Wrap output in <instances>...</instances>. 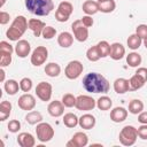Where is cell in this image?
I'll return each mask as SVG.
<instances>
[{"label":"cell","mask_w":147,"mask_h":147,"mask_svg":"<svg viewBox=\"0 0 147 147\" xmlns=\"http://www.w3.org/2000/svg\"><path fill=\"white\" fill-rule=\"evenodd\" d=\"M83 86L91 93H107L110 84L105 76L98 72H88L83 77Z\"/></svg>","instance_id":"1"},{"label":"cell","mask_w":147,"mask_h":147,"mask_svg":"<svg viewBox=\"0 0 147 147\" xmlns=\"http://www.w3.org/2000/svg\"><path fill=\"white\" fill-rule=\"evenodd\" d=\"M28 23H29V21L23 15L16 16L14 18L13 23L10 24L9 29L6 31V37L11 41H18L20 38L24 34V32L29 28Z\"/></svg>","instance_id":"2"},{"label":"cell","mask_w":147,"mask_h":147,"mask_svg":"<svg viewBox=\"0 0 147 147\" xmlns=\"http://www.w3.org/2000/svg\"><path fill=\"white\" fill-rule=\"evenodd\" d=\"M26 9L37 16H47L53 9V0H25Z\"/></svg>","instance_id":"3"},{"label":"cell","mask_w":147,"mask_h":147,"mask_svg":"<svg viewBox=\"0 0 147 147\" xmlns=\"http://www.w3.org/2000/svg\"><path fill=\"white\" fill-rule=\"evenodd\" d=\"M137 138H138V132H137V129L132 125H125L121 132H119V136H118V139H119V142L124 146H132L136 144L137 141Z\"/></svg>","instance_id":"4"},{"label":"cell","mask_w":147,"mask_h":147,"mask_svg":"<svg viewBox=\"0 0 147 147\" xmlns=\"http://www.w3.org/2000/svg\"><path fill=\"white\" fill-rule=\"evenodd\" d=\"M36 134H37V139L40 142H48L54 137V129L51 124L40 122L37 124Z\"/></svg>","instance_id":"5"},{"label":"cell","mask_w":147,"mask_h":147,"mask_svg":"<svg viewBox=\"0 0 147 147\" xmlns=\"http://www.w3.org/2000/svg\"><path fill=\"white\" fill-rule=\"evenodd\" d=\"M74 11V6L69 1H62L59 3L55 11V18L59 22H67Z\"/></svg>","instance_id":"6"},{"label":"cell","mask_w":147,"mask_h":147,"mask_svg":"<svg viewBox=\"0 0 147 147\" xmlns=\"http://www.w3.org/2000/svg\"><path fill=\"white\" fill-rule=\"evenodd\" d=\"M15 51V48L7 41L2 40L0 42V67H7L11 63V54Z\"/></svg>","instance_id":"7"},{"label":"cell","mask_w":147,"mask_h":147,"mask_svg":"<svg viewBox=\"0 0 147 147\" xmlns=\"http://www.w3.org/2000/svg\"><path fill=\"white\" fill-rule=\"evenodd\" d=\"M83 70H84L83 63L78 60H74L67 64L64 69V75L68 79H77L83 74Z\"/></svg>","instance_id":"8"},{"label":"cell","mask_w":147,"mask_h":147,"mask_svg":"<svg viewBox=\"0 0 147 147\" xmlns=\"http://www.w3.org/2000/svg\"><path fill=\"white\" fill-rule=\"evenodd\" d=\"M71 30L74 33V37L76 38L77 41L84 42L88 38V29L83 24L82 20H76L71 24Z\"/></svg>","instance_id":"9"},{"label":"cell","mask_w":147,"mask_h":147,"mask_svg":"<svg viewBox=\"0 0 147 147\" xmlns=\"http://www.w3.org/2000/svg\"><path fill=\"white\" fill-rule=\"evenodd\" d=\"M48 59V51L45 46H37L32 54H31V63L34 67H40L41 64H44L46 62V60Z\"/></svg>","instance_id":"10"},{"label":"cell","mask_w":147,"mask_h":147,"mask_svg":"<svg viewBox=\"0 0 147 147\" xmlns=\"http://www.w3.org/2000/svg\"><path fill=\"white\" fill-rule=\"evenodd\" d=\"M78 110H83V111H88V110H93L96 107V101L90 96V95H78L76 98V106H75Z\"/></svg>","instance_id":"11"},{"label":"cell","mask_w":147,"mask_h":147,"mask_svg":"<svg viewBox=\"0 0 147 147\" xmlns=\"http://www.w3.org/2000/svg\"><path fill=\"white\" fill-rule=\"evenodd\" d=\"M52 92H53L52 85L47 82H40L36 86V94L41 101H45V102L49 101L52 98Z\"/></svg>","instance_id":"12"},{"label":"cell","mask_w":147,"mask_h":147,"mask_svg":"<svg viewBox=\"0 0 147 147\" xmlns=\"http://www.w3.org/2000/svg\"><path fill=\"white\" fill-rule=\"evenodd\" d=\"M17 105L22 110H32L36 107V99L32 94L25 93L23 95H21L17 100Z\"/></svg>","instance_id":"13"},{"label":"cell","mask_w":147,"mask_h":147,"mask_svg":"<svg viewBox=\"0 0 147 147\" xmlns=\"http://www.w3.org/2000/svg\"><path fill=\"white\" fill-rule=\"evenodd\" d=\"M88 144V137L84 132H77L65 144L67 147H85Z\"/></svg>","instance_id":"14"},{"label":"cell","mask_w":147,"mask_h":147,"mask_svg":"<svg viewBox=\"0 0 147 147\" xmlns=\"http://www.w3.org/2000/svg\"><path fill=\"white\" fill-rule=\"evenodd\" d=\"M30 52H31V45L28 40H24V39L18 40L17 44L15 45V53L21 59L26 57L30 54Z\"/></svg>","instance_id":"15"},{"label":"cell","mask_w":147,"mask_h":147,"mask_svg":"<svg viewBox=\"0 0 147 147\" xmlns=\"http://www.w3.org/2000/svg\"><path fill=\"white\" fill-rule=\"evenodd\" d=\"M47 111L52 117H60L64 113V105L62 103V101L54 100L48 105Z\"/></svg>","instance_id":"16"},{"label":"cell","mask_w":147,"mask_h":147,"mask_svg":"<svg viewBox=\"0 0 147 147\" xmlns=\"http://www.w3.org/2000/svg\"><path fill=\"white\" fill-rule=\"evenodd\" d=\"M125 55V47L121 44V42H114L110 45V54L109 56L115 60V61H118L121 59H123Z\"/></svg>","instance_id":"17"},{"label":"cell","mask_w":147,"mask_h":147,"mask_svg":"<svg viewBox=\"0 0 147 147\" xmlns=\"http://www.w3.org/2000/svg\"><path fill=\"white\" fill-rule=\"evenodd\" d=\"M28 25H29V29L33 32L34 37H40L42 34V31H44L45 26H46V24L42 21L38 20V18H31V20H29Z\"/></svg>","instance_id":"18"},{"label":"cell","mask_w":147,"mask_h":147,"mask_svg":"<svg viewBox=\"0 0 147 147\" xmlns=\"http://www.w3.org/2000/svg\"><path fill=\"white\" fill-rule=\"evenodd\" d=\"M127 117V110L123 107H115L110 111V119L115 123H122Z\"/></svg>","instance_id":"19"},{"label":"cell","mask_w":147,"mask_h":147,"mask_svg":"<svg viewBox=\"0 0 147 147\" xmlns=\"http://www.w3.org/2000/svg\"><path fill=\"white\" fill-rule=\"evenodd\" d=\"M17 144L21 147H33L36 145V139L31 133L22 132L17 137Z\"/></svg>","instance_id":"20"},{"label":"cell","mask_w":147,"mask_h":147,"mask_svg":"<svg viewBox=\"0 0 147 147\" xmlns=\"http://www.w3.org/2000/svg\"><path fill=\"white\" fill-rule=\"evenodd\" d=\"M95 123H96V119L91 114H84V115H82L79 117V122H78L79 126L82 129H84V130H91V129H93L94 125H95Z\"/></svg>","instance_id":"21"},{"label":"cell","mask_w":147,"mask_h":147,"mask_svg":"<svg viewBox=\"0 0 147 147\" xmlns=\"http://www.w3.org/2000/svg\"><path fill=\"white\" fill-rule=\"evenodd\" d=\"M74 42V36L70 33V32H67V31H63L59 34L57 37V44L63 47V48H68L72 45Z\"/></svg>","instance_id":"22"},{"label":"cell","mask_w":147,"mask_h":147,"mask_svg":"<svg viewBox=\"0 0 147 147\" xmlns=\"http://www.w3.org/2000/svg\"><path fill=\"white\" fill-rule=\"evenodd\" d=\"M146 80L139 76L138 74H134L130 79H129V91H137L139 88H141L145 85Z\"/></svg>","instance_id":"23"},{"label":"cell","mask_w":147,"mask_h":147,"mask_svg":"<svg viewBox=\"0 0 147 147\" xmlns=\"http://www.w3.org/2000/svg\"><path fill=\"white\" fill-rule=\"evenodd\" d=\"M114 90L117 94H124L129 92V79L117 78L114 82Z\"/></svg>","instance_id":"24"},{"label":"cell","mask_w":147,"mask_h":147,"mask_svg":"<svg viewBox=\"0 0 147 147\" xmlns=\"http://www.w3.org/2000/svg\"><path fill=\"white\" fill-rule=\"evenodd\" d=\"M83 11L86 14V15H94L99 11V2L98 1H93V0H86L83 6Z\"/></svg>","instance_id":"25"},{"label":"cell","mask_w":147,"mask_h":147,"mask_svg":"<svg viewBox=\"0 0 147 147\" xmlns=\"http://www.w3.org/2000/svg\"><path fill=\"white\" fill-rule=\"evenodd\" d=\"M3 88L8 95H15L20 90V84L15 79H8L5 82Z\"/></svg>","instance_id":"26"},{"label":"cell","mask_w":147,"mask_h":147,"mask_svg":"<svg viewBox=\"0 0 147 147\" xmlns=\"http://www.w3.org/2000/svg\"><path fill=\"white\" fill-rule=\"evenodd\" d=\"M61 72V67L55 62H49L45 67V74L49 77H57Z\"/></svg>","instance_id":"27"},{"label":"cell","mask_w":147,"mask_h":147,"mask_svg":"<svg viewBox=\"0 0 147 147\" xmlns=\"http://www.w3.org/2000/svg\"><path fill=\"white\" fill-rule=\"evenodd\" d=\"M144 110V103L139 99H133L129 103V113L133 115H138Z\"/></svg>","instance_id":"28"},{"label":"cell","mask_w":147,"mask_h":147,"mask_svg":"<svg viewBox=\"0 0 147 147\" xmlns=\"http://www.w3.org/2000/svg\"><path fill=\"white\" fill-rule=\"evenodd\" d=\"M11 113V103L9 101H2L0 103V121H6Z\"/></svg>","instance_id":"29"},{"label":"cell","mask_w":147,"mask_h":147,"mask_svg":"<svg viewBox=\"0 0 147 147\" xmlns=\"http://www.w3.org/2000/svg\"><path fill=\"white\" fill-rule=\"evenodd\" d=\"M78 122H79V118L74 114V113H67L64 114L63 116V124L67 126V127H75L78 125Z\"/></svg>","instance_id":"30"},{"label":"cell","mask_w":147,"mask_h":147,"mask_svg":"<svg viewBox=\"0 0 147 147\" xmlns=\"http://www.w3.org/2000/svg\"><path fill=\"white\" fill-rule=\"evenodd\" d=\"M25 121L31 124V125H36L38 123H40L42 121V115L41 113L39 111H36V110H32V111H29L25 116Z\"/></svg>","instance_id":"31"},{"label":"cell","mask_w":147,"mask_h":147,"mask_svg":"<svg viewBox=\"0 0 147 147\" xmlns=\"http://www.w3.org/2000/svg\"><path fill=\"white\" fill-rule=\"evenodd\" d=\"M141 61H142L141 55L138 54V53H136V52L129 53V54L126 55V63H127L130 67H132V68H136V67H138L139 64H141Z\"/></svg>","instance_id":"32"},{"label":"cell","mask_w":147,"mask_h":147,"mask_svg":"<svg viewBox=\"0 0 147 147\" xmlns=\"http://www.w3.org/2000/svg\"><path fill=\"white\" fill-rule=\"evenodd\" d=\"M111 106H113V101H111V99L109 98V96H107V95H102V96H100L99 99H98V101H96V107L100 109V110H109L110 108H111Z\"/></svg>","instance_id":"33"},{"label":"cell","mask_w":147,"mask_h":147,"mask_svg":"<svg viewBox=\"0 0 147 147\" xmlns=\"http://www.w3.org/2000/svg\"><path fill=\"white\" fill-rule=\"evenodd\" d=\"M115 8H116V3L114 0H106V1L99 2V11L101 13L108 14V13L114 11Z\"/></svg>","instance_id":"34"},{"label":"cell","mask_w":147,"mask_h":147,"mask_svg":"<svg viewBox=\"0 0 147 147\" xmlns=\"http://www.w3.org/2000/svg\"><path fill=\"white\" fill-rule=\"evenodd\" d=\"M141 42H142V39H141L137 33L131 34V36L127 38V40H126V44H127L129 48H131V49H133V51L138 49V48L140 47Z\"/></svg>","instance_id":"35"},{"label":"cell","mask_w":147,"mask_h":147,"mask_svg":"<svg viewBox=\"0 0 147 147\" xmlns=\"http://www.w3.org/2000/svg\"><path fill=\"white\" fill-rule=\"evenodd\" d=\"M98 46V51L100 54V57H107L110 54V45L108 44V41L106 40H101L96 44Z\"/></svg>","instance_id":"36"},{"label":"cell","mask_w":147,"mask_h":147,"mask_svg":"<svg viewBox=\"0 0 147 147\" xmlns=\"http://www.w3.org/2000/svg\"><path fill=\"white\" fill-rule=\"evenodd\" d=\"M86 57L88 61L91 62H96L99 59H100V54H99V51H98V46H92L87 49L86 52Z\"/></svg>","instance_id":"37"},{"label":"cell","mask_w":147,"mask_h":147,"mask_svg":"<svg viewBox=\"0 0 147 147\" xmlns=\"http://www.w3.org/2000/svg\"><path fill=\"white\" fill-rule=\"evenodd\" d=\"M62 103L64 105V107L67 108H71V107H75L76 106V96L71 93H67L62 96Z\"/></svg>","instance_id":"38"},{"label":"cell","mask_w":147,"mask_h":147,"mask_svg":"<svg viewBox=\"0 0 147 147\" xmlns=\"http://www.w3.org/2000/svg\"><path fill=\"white\" fill-rule=\"evenodd\" d=\"M20 88L23 92H30V90L32 88V80L28 77L22 78L21 82H20Z\"/></svg>","instance_id":"39"},{"label":"cell","mask_w":147,"mask_h":147,"mask_svg":"<svg viewBox=\"0 0 147 147\" xmlns=\"http://www.w3.org/2000/svg\"><path fill=\"white\" fill-rule=\"evenodd\" d=\"M41 36H42L44 39L49 40V39H52V38H54V37L56 36V30H55V28H53V26H45V29H44Z\"/></svg>","instance_id":"40"},{"label":"cell","mask_w":147,"mask_h":147,"mask_svg":"<svg viewBox=\"0 0 147 147\" xmlns=\"http://www.w3.org/2000/svg\"><path fill=\"white\" fill-rule=\"evenodd\" d=\"M7 127H8V131H9V132L16 133V132H18L20 129H21V122L17 121V119H11V121H9Z\"/></svg>","instance_id":"41"},{"label":"cell","mask_w":147,"mask_h":147,"mask_svg":"<svg viewBox=\"0 0 147 147\" xmlns=\"http://www.w3.org/2000/svg\"><path fill=\"white\" fill-rule=\"evenodd\" d=\"M136 33H137L141 39L147 38V25H146V24H139V25L136 28Z\"/></svg>","instance_id":"42"},{"label":"cell","mask_w":147,"mask_h":147,"mask_svg":"<svg viewBox=\"0 0 147 147\" xmlns=\"http://www.w3.org/2000/svg\"><path fill=\"white\" fill-rule=\"evenodd\" d=\"M137 132H138V137L142 140H147V124H141L138 129H137Z\"/></svg>","instance_id":"43"},{"label":"cell","mask_w":147,"mask_h":147,"mask_svg":"<svg viewBox=\"0 0 147 147\" xmlns=\"http://www.w3.org/2000/svg\"><path fill=\"white\" fill-rule=\"evenodd\" d=\"M9 18H10V16H9L8 13H6V11H3V10L0 11V24H1V25L7 24V23L9 22Z\"/></svg>","instance_id":"44"},{"label":"cell","mask_w":147,"mask_h":147,"mask_svg":"<svg viewBox=\"0 0 147 147\" xmlns=\"http://www.w3.org/2000/svg\"><path fill=\"white\" fill-rule=\"evenodd\" d=\"M80 20H82L83 24H84L86 28H90V26L93 25V18H92L91 15H85V16H83Z\"/></svg>","instance_id":"45"},{"label":"cell","mask_w":147,"mask_h":147,"mask_svg":"<svg viewBox=\"0 0 147 147\" xmlns=\"http://www.w3.org/2000/svg\"><path fill=\"white\" fill-rule=\"evenodd\" d=\"M136 74H138L139 76H141V77L147 82V68H144V67L138 68L137 71H136Z\"/></svg>","instance_id":"46"},{"label":"cell","mask_w":147,"mask_h":147,"mask_svg":"<svg viewBox=\"0 0 147 147\" xmlns=\"http://www.w3.org/2000/svg\"><path fill=\"white\" fill-rule=\"evenodd\" d=\"M138 122L141 124H147V111H141L138 116Z\"/></svg>","instance_id":"47"},{"label":"cell","mask_w":147,"mask_h":147,"mask_svg":"<svg viewBox=\"0 0 147 147\" xmlns=\"http://www.w3.org/2000/svg\"><path fill=\"white\" fill-rule=\"evenodd\" d=\"M0 74H1V78H0V80H1V82H3V80H5V75H6V74H5V70H3V68H1V69H0Z\"/></svg>","instance_id":"48"},{"label":"cell","mask_w":147,"mask_h":147,"mask_svg":"<svg viewBox=\"0 0 147 147\" xmlns=\"http://www.w3.org/2000/svg\"><path fill=\"white\" fill-rule=\"evenodd\" d=\"M144 45H145V47H146V49H147V38L144 39Z\"/></svg>","instance_id":"49"},{"label":"cell","mask_w":147,"mask_h":147,"mask_svg":"<svg viewBox=\"0 0 147 147\" xmlns=\"http://www.w3.org/2000/svg\"><path fill=\"white\" fill-rule=\"evenodd\" d=\"M5 2H6V0H1V3H0V6H1V7H2V6H3V5H5Z\"/></svg>","instance_id":"50"},{"label":"cell","mask_w":147,"mask_h":147,"mask_svg":"<svg viewBox=\"0 0 147 147\" xmlns=\"http://www.w3.org/2000/svg\"><path fill=\"white\" fill-rule=\"evenodd\" d=\"M102 1H106V0H98V2H102Z\"/></svg>","instance_id":"51"}]
</instances>
